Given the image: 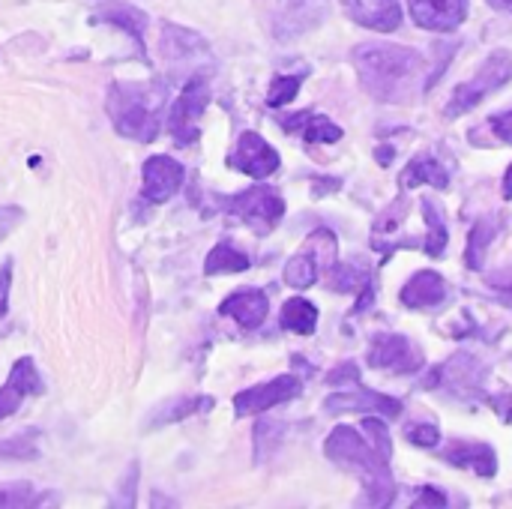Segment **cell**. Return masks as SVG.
<instances>
[{"mask_svg": "<svg viewBox=\"0 0 512 509\" xmlns=\"http://www.w3.org/2000/svg\"><path fill=\"white\" fill-rule=\"evenodd\" d=\"M354 66L360 72L363 87L381 102H405L414 93L417 72L423 69V57L405 45L369 42L354 51Z\"/></svg>", "mask_w": 512, "mask_h": 509, "instance_id": "6da1fadb", "label": "cell"}, {"mask_svg": "<svg viewBox=\"0 0 512 509\" xmlns=\"http://www.w3.org/2000/svg\"><path fill=\"white\" fill-rule=\"evenodd\" d=\"M324 453L336 465H342V468H348V471H354V474L363 477V492H366V504L369 507H387V504H393L396 483L390 477V462H384L375 453V447L357 429H351V426L333 429L330 438H327V444H324Z\"/></svg>", "mask_w": 512, "mask_h": 509, "instance_id": "7a4b0ae2", "label": "cell"}, {"mask_svg": "<svg viewBox=\"0 0 512 509\" xmlns=\"http://www.w3.org/2000/svg\"><path fill=\"white\" fill-rule=\"evenodd\" d=\"M165 93L147 84H111L108 114L120 135L132 141H153L162 132Z\"/></svg>", "mask_w": 512, "mask_h": 509, "instance_id": "3957f363", "label": "cell"}, {"mask_svg": "<svg viewBox=\"0 0 512 509\" xmlns=\"http://www.w3.org/2000/svg\"><path fill=\"white\" fill-rule=\"evenodd\" d=\"M336 255H339V246H336V237L327 231V228H318L309 234V240L303 243V249L285 264V282L291 288H312L315 279L327 270L336 267Z\"/></svg>", "mask_w": 512, "mask_h": 509, "instance_id": "277c9868", "label": "cell"}, {"mask_svg": "<svg viewBox=\"0 0 512 509\" xmlns=\"http://www.w3.org/2000/svg\"><path fill=\"white\" fill-rule=\"evenodd\" d=\"M510 78H512L510 54H507V51H495V54H489V60L480 66V72H477L471 81H465V84L453 93V99H450V105H447V117L453 120V117H459V114L471 111V108H474V105H480L489 93H495L498 87H504Z\"/></svg>", "mask_w": 512, "mask_h": 509, "instance_id": "5b68a950", "label": "cell"}, {"mask_svg": "<svg viewBox=\"0 0 512 509\" xmlns=\"http://www.w3.org/2000/svg\"><path fill=\"white\" fill-rule=\"evenodd\" d=\"M225 210L255 228V234H270L285 216V201L270 186H252L234 198H225Z\"/></svg>", "mask_w": 512, "mask_h": 509, "instance_id": "8992f818", "label": "cell"}, {"mask_svg": "<svg viewBox=\"0 0 512 509\" xmlns=\"http://www.w3.org/2000/svg\"><path fill=\"white\" fill-rule=\"evenodd\" d=\"M207 105H210L207 78L195 75V78L183 87V93L177 96V102H174L171 111H168V132L174 135V141H177L180 147H189V144L198 141V120H201V114L207 111Z\"/></svg>", "mask_w": 512, "mask_h": 509, "instance_id": "52a82bcc", "label": "cell"}, {"mask_svg": "<svg viewBox=\"0 0 512 509\" xmlns=\"http://www.w3.org/2000/svg\"><path fill=\"white\" fill-rule=\"evenodd\" d=\"M423 363H426L423 351L399 333H378L369 342V366L372 369H384L393 375H414L423 369Z\"/></svg>", "mask_w": 512, "mask_h": 509, "instance_id": "ba28073f", "label": "cell"}, {"mask_svg": "<svg viewBox=\"0 0 512 509\" xmlns=\"http://www.w3.org/2000/svg\"><path fill=\"white\" fill-rule=\"evenodd\" d=\"M303 393V384L294 378V375H279L267 384H258V387H249L243 393H237L234 399V414L237 417H252V414H264L282 402H291Z\"/></svg>", "mask_w": 512, "mask_h": 509, "instance_id": "9c48e42d", "label": "cell"}, {"mask_svg": "<svg viewBox=\"0 0 512 509\" xmlns=\"http://www.w3.org/2000/svg\"><path fill=\"white\" fill-rule=\"evenodd\" d=\"M228 165L252 180H267L273 171H279V153L258 132H243L228 156Z\"/></svg>", "mask_w": 512, "mask_h": 509, "instance_id": "30bf717a", "label": "cell"}, {"mask_svg": "<svg viewBox=\"0 0 512 509\" xmlns=\"http://www.w3.org/2000/svg\"><path fill=\"white\" fill-rule=\"evenodd\" d=\"M186 168L171 159V156H150L144 162V186H141V198L147 204H165L171 201L180 186H183Z\"/></svg>", "mask_w": 512, "mask_h": 509, "instance_id": "8fae6325", "label": "cell"}, {"mask_svg": "<svg viewBox=\"0 0 512 509\" xmlns=\"http://www.w3.org/2000/svg\"><path fill=\"white\" fill-rule=\"evenodd\" d=\"M324 411L327 414H351V411H360V414H384V417H399L402 414V402L399 399H390V396H381L375 390H366L360 381L351 384V390L345 393H336L324 402Z\"/></svg>", "mask_w": 512, "mask_h": 509, "instance_id": "7c38bea8", "label": "cell"}, {"mask_svg": "<svg viewBox=\"0 0 512 509\" xmlns=\"http://www.w3.org/2000/svg\"><path fill=\"white\" fill-rule=\"evenodd\" d=\"M39 393H45V384H42V378H39L33 360H30V357L15 360V366H12V372H9V381L0 387V423H3L6 417H12V414L24 405L27 396H39Z\"/></svg>", "mask_w": 512, "mask_h": 509, "instance_id": "4fadbf2b", "label": "cell"}, {"mask_svg": "<svg viewBox=\"0 0 512 509\" xmlns=\"http://www.w3.org/2000/svg\"><path fill=\"white\" fill-rule=\"evenodd\" d=\"M480 381H483V366L471 354H456L453 360L438 366L423 387H441L447 393H456V396L465 393L468 396L480 387Z\"/></svg>", "mask_w": 512, "mask_h": 509, "instance_id": "5bb4252c", "label": "cell"}, {"mask_svg": "<svg viewBox=\"0 0 512 509\" xmlns=\"http://www.w3.org/2000/svg\"><path fill=\"white\" fill-rule=\"evenodd\" d=\"M408 6H411L417 27L435 30V33L456 30L468 15V0H408Z\"/></svg>", "mask_w": 512, "mask_h": 509, "instance_id": "9a60e30c", "label": "cell"}, {"mask_svg": "<svg viewBox=\"0 0 512 509\" xmlns=\"http://www.w3.org/2000/svg\"><path fill=\"white\" fill-rule=\"evenodd\" d=\"M267 312H270V303H267V294L258 291V288H240L234 294H228L219 306V315L225 318H234L240 327L246 330H255L267 321Z\"/></svg>", "mask_w": 512, "mask_h": 509, "instance_id": "2e32d148", "label": "cell"}, {"mask_svg": "<svg viewBox=\"0 0 512 509\" xmlns=\"http://www.w3.org/2000/svg\"><path fill=\"white\" fill-rule=\"evenodd\" d=\"M348 15L378 33H393L402 24V6L399 0H345Z\"/></svg>", "mask_w": 512, "mask_h": 509, "instance_id": "e0dca14e", "label": "cell"}, {"mask_svg": "<svg viewBox=\"0 0 512 509\" xmlns=\"http://www.w3.org/2000/svg\"><path fill=\"white\" fill-rule=\"evenodd\" d=\"M93 21H102V24H114L120 30H126L141 48H144V30H147V15L132 6V3H123V0H99L96 9H93Z\"/></svg>", "mask_w": 512, "mask_h": 509, "instance_id": "ac0fdd59", "label": "cell"}, {"mask_svg": "<svg viewBox=\"0 0 512 509\" xmlns=\"http://www.w3.org/2000/svg\"><path fill=\"white\" fill-rule=\"evenodd\" d=\"M279 123L288 135H300L306 141H321V144H336L345 135L330 117L315 114V111H294L291 117H282Z\"/></svg>", "mask_w": 512, "mask_h": 509, "instance_id": "d6986e66", "label": "cell"}, {"mask_svg": "<svg viewBox=\"0 0 512 509\" xmlns=\"http://www.w3.org/2000/svg\"><path fill=\"white\" fill-rule=\"evenodd\" d=\"M444 462L456 465V468H465V471H474L480 477H495L498 474V456L489 444H462V441H453L450 447H444Z\"/></svg>", "mask_w": 512, "mask_h": 509, "instance_id": "ffe728a7", "label": "cell"}, {"mask_svg": "<svg viewBox=\"0 0 512 509\" xmlns=\"http://www.w3.org/2000/svg\"><path fill=\"white\" fill-rule=\"evenodd\" d=\"M447 297V282L441 273L435 270H420L417 276H411V282L402 288L399 300L408 309H429V306H441Z\"/></svg>", "mask_w": 512, "mask_h": 509, "instance_id": "44dd1931", "label": "cell"}, {"mask_svg": "<svg viewBox=\"0 0 512 509\" xmlns=\"http://www.w3.org/2000/svg\"><path fill=\"white\" fill-rule=\"evenodd\" d=\"M204 48H207V42L198 33H192L186 27H177V24L162 27V51H165L168 60H186V57H192V54H198Z\"/></svg>", "mask_w": 512, "mask_h": 509, "instance_id": "7402d4cb", "label": "cell"}, {"mask_svg": "<svg viewBox=\"0 0 512 509\" xmlns=\"http://www.w3.org/2000/svg\"><path fill=\"white\" fill-rule=\"evenodd\" d=\"M399 183H402L405 189H414V186H420V183H429V186H435V189H447L450 174L441 168V162H438V159H432V156H420V159H414V162L402 171Z\"/></svg>", "mask_w": 512, "mask_h": 509, "instance_id": "603a6c76", "label": "cell"}, {"mask_svg": "<svg viewBox=\"0 0 512 509\" xmlns=\"http://www.w3.org/2000/svg\"><path fill=\"white\" fill-rule=\"evenodd\" d=\"M252 267V261H249V255H243L234 243H216L213 249H210V255H207V261H204V273L207 276H219V273H243V270H249Z\"/></svg>", "mask_w": 512, "mask_h": 509, "instance_id": "cb8c5ba5", "label": "cell"}, {"mask_svg": "<svg viewBox=\"0 0 512 509\" xmlns=\"http://www.w3.org/2000/svg\"><path fill=\"white\" fill-rule=\"evenodd\" d=\"M213 408V399L207 396H195V399H171L165 405H159L153 414H150V426H168V423H180L192 414H201V411H210Z\"/></svg>", "mask_w": 512, "mask_h": 509, "instance_id": "d4e9b609", "label": "cell"}, {"mask_svg": "<svg viewBox=\"0 0 512 509\" xmlns=\"http://www.w3.org/2000/svg\"><path fill=\"white\" fill-rule=\"evenodd\" d=\"M279 324L291 333H300V336H312L315 333V324H318V309L303 300V297H294L282 306V315H279Z\"/></svg>", "mask_w": 512, "mask_h": 509, "instance_id": "484cf974", "label": "cell"}, {"mask_svg": "<svg viewBox=\"0 0 512 509\" xmlns=\"http://www.w3.org/2000/svg\"><path fill=\"white\" fill-rule=\"evenodd\" d=\"M498 237V222L495 219H477L471 234H468V249H465V267L468 270H483V252L489 249V243Z\"/></svg>", "mask_w": 512, "mask_h": 509, "instance_id": "4316f807", "label": "cell"}, {"mask_svg": "<svg viewBox=\"0 0 512 509\" xmlns=\"http://www.w3.org/2000/svg\"><path fill=\"white\" fill-rule=\"evenodd\" d=\"M420 207H423V216H426V222H429V240H426L420 249H423L429 258H441L444 249H447V240H450L447 222H444L441 210H438L429 198H420Z\"/></svg>", "mask_w": 512, "mask_h": 509, "instance_id": "83f0119b", "label": "cell"}, {"mask_svg": "<svg viewBox=\"0 0 512 509\" xmlns=\"http://www.w3.org/2000/svg\"><path fill=\"white\" fill-rule=\"evenodd\" d=\"M36 435H39L36 429H27L24 435L0 441V462H30V459H36L39 456Z\"/></svg>", "mask_w": 512, "mask_h": 509, "instance_id": "f1b7e54d", "label": "cell"}, {"mask_svg": "<svg viewBox=\"0 0 512 509\" xmlns=\"http://www.w3.org/2000/svg\"><path fill=\"white\" fill-rule=\"evenodd\" d=\"M330 288L354 294V291H366L369 288V270L357 267V264H339L330 270Z\"/></svg>", "mask_w": 512, "mask_h": 509, "instance_id": "f546056e", "label": "cell"}, {"mask_svg": "<svg viewBox=\"0 0 512 509\" xmlns=\"http://www.w3.org/2000/svg\"><path fill=\"white\" fill-rule=\"evenodd\" d=\"M363 435H366V441L375 447V453H378L384 462H390V456H393V438H390V432H387V423H384L378 414H366V417H363Z\"/></svg>", "mask_w": 512, "mask_h": 509, "instance_id": "4dcf8cb0", "label": "cell"}, {"mask_svg": "<svg viewBox=\"0 0 512 509\" xmlns=\"http://www.w3.org/2000/svg\"><path fill=\"white\" fill-rule=\"evenodd\" d=\"M39 492L30 483H3L0 486V509H18L39 504Z\"/></svg>", "mask_w": 512, "mask_h": 509, "instance_id": "1f68e13d", "label": "cell"}, {"mask_svg": "<svg viewBox=\"0 0 512 509\" xmlns=\"http://www.w3.org/2000/svg\"><path fill=\"white\" fill-rule=\"evenodd\" d=\"M300 84H303V75H276L273 84H270V93H267L270 108L288 105V102L300 93Z\"/></svg>", "mask_w": 512, "mask_h": 509, "instance_id": "d6a6232c", "label": "cell"}, {"mask_svg": "<svg viewBox=\"0 0 512 509\" xmlns=\"http://www.w3.org/2000/svg\"><path fill=\"white\" fill-rule=\"evenodd\" d=\"M405 438H408L411 444L429 450V447H438L441 432H438V426H432V423H417V426H408V429H405Z\"/></svg>", "mask_w": 512, "mask_h": 509, "instance_id": "836d02e7", "label": "cell"}, {"mask_svg": "<svg viewBox=\"0 0 512 509\" xmlns=\"http://www.w3.org/2000/svg\"><path fill=\"white\" fill-rule=\"evenodd\" d=\"M486 129H489L492 135H498V141H501V144H512V108L510 111H504V114L489 117Z\"/></svg>", "mask_w": 512, "mask_h": 509, "instance_id": "e575fe53", "label": "cell"}, {"mask_svg": "<svg viewBox=\"0 0 512 509\" xmlns=\"http://www.w3.org/2000/svg\"><path fill=\"white\" fill-rule=\"evenodd\" d=\"M360 381V369L354 366V363H342V366H336L330 375H327V384H333V387H339V384H357Z\"/></svg>", "mask_w": 512, "mask_h": 509, "instance_id": "d590c367", "label": "cell"}, {"mask_svg": "<svg viewBox=\"0 0 512 509\" xmlns=\"http://www.w3.org/2000/svg\"><path fill=\"white\" fill-rule=\"evenodd\" d=\"M414 507H447V495L441 489H432V486H423L417 492V501Z\"/></svg>", "mask_w": 512, "mask_h": 509, "instance_id": "8d00e7d4", "label": "cell"}, {"mask_svg": "<svg viewBox=\"0 0 512 509\" xmlns=\"http://www.w3.org/2000/svg\"><path fill=\"white\" fill-rule=\"evenodd\" d=\"M9 288H12V261H6L0 270V318L9 309Z\"/></svg>", "mask_w": 512, "mask_h": 509, "instance_id": "74e56055", "label": "cell"}, {"mask_svg": "<svg viewBox=\"0 0 512 509\" xmlns=\"http://www.w3.org/2000/svg\"><path fill=\"white\" fill-rule=\"evenodd\" d=\"M486 405H492L495 414L512 426V396H486Z\"/></svg>", "mask_w": 512, "mask_h": 509, "instance_id": "f35d334b", "label": "cell"}, {"mask_svg": "<svg viewBox=\"0 0 512 509\" xmlns=\"http://www.w3.org/2000/svg\"><path fill=\"white\" fill-rule=\"evenodd\" d=\"M495 288H501V291H507L512 294V273H492V279H489Z\"/></svg>", "mask_w": 512, "mask_h": 509, "instance_id": "ab89813d", "label": "cell"}, {"mask_svg": "<svg viewBox=\"0 0 512 509\" xmlns=\"http://www.w3.org/2000/svg\"><path fill=\"white\" fill-rule=\"evenodd\" d=\"M375 156H378V162H381V165H390L393 150H390V147H378V153H375Z\"/></svg>", "mask_w": 512, "mask_h": 509, "instance_id": "60d3db41", "label": "cell"}, {"mask_svg": "<svg viewBox=\"0 0 512 509\" xmlns=\"http://www.w3.org/2000/svg\"><path fill=\"white\" fill-rule=\"evenodd\" d=\"M504 198H512V165L507 168V174H504Z\"/></svg>", "mask_w": 512, "mask_h": 509, "instance_id": "b9f144b4", "label": "cell"}, {"mask_svg": "<svg viewBox=\"0 0 512 509\" xmlns=\"http://www.w3.org/2000/svg\"><path fill=\"white\" fill-rule=\"evenodd\" d=\"M489 3L501 12H512V0H489Z\"/></svg>", "mask_w": 512, "mask_h": 509, "instance_id": "7bdbcfd3", "label": "cell"}]
</instances>
